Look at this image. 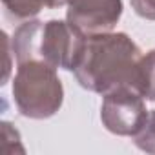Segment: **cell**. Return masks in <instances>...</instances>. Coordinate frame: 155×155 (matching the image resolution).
<instances>
[{
  "label": "cell",
  "instance_id": "obj_1",
  "mask_svg": "<svg viewBox=\"0 0 155 155\" xmlns=\"http://www.w3.org/2000/svg\"><path fill=\"white\" fill-rule=\"evenodd\" d=\"M140 58V48L126 33L91 35L73 73L77 82L93 93L106 95L119 88L139 90Z\"/></svg>",
  "mask_w": 155,
  "mask_h": 155
},
{
  "label": "cell",
  "instance_id": "obj_2",
  "mask_svg": "<svg viewBox=\"0 0 155 155\" xmlns=\"http://www.w3.org/2000/svg\"><path fill=\"white\" fill-rule=\"evenodd\" d=\"M88 37L68 20H26L11 38L17 64L40 60L55 69L75 71Z\"/></svg>",
  "mask_w": 155,
  "mask_h": 155
},
{
  "label": "cell",
  "instance_id": "obj_3",
  "mask_svg": "<svg viewBox=\"0 0 155 155\" xmlns=\"http://www.w3.org/2000/svg\"><path fill=\"white\" fill-rule=\"evenodd\" d=\"M11 91L18 113L35 120L53 117L64 102V88L57 69L40 60L18 64Z\"/></svg>",
  "mask_w": 155,
  "mask_h": 155
},
{
  "label": "cell",
  "instance_id": "obj_4",
  "mask_svg": "<svg viewBox=\"0 0 155 155\" xmlns=\"http://www.w3.org/2000/svg\"><path fill=\"white\" fill-rule=\"evenodd\" d=\"M101 120L104 128L119 137H133L144 124L148 111L139 90L119 88L102 95Z\"/></svg>",
  "mask_w": 155,
  "mask_h": 155
},
{
  "label": "cell",
  "instance_id": "obj_5",
  "mask_svg": "<svg viewBox=\"0 0 155 155\" xmlns=\"http://www.w3.org/2000/svg\"><path fill=\"white\" fill-rule=\"evenodd\" d=\"M122 0H71L66 20L86 37L110 33L122 17Z\"/></svg>",
  "mask_w": 155,
  "mask_h": 155
},
{
  "label": "cell",
  "instance_id": "obj_6",
  "mask_svg": "<svg viewBox=\"0 0 155 155\" xmlns=\"http://www.w3.org/2000/svg\"><path fill=\"white\" fill-rule=\"evenodd\" d=\"M139 90L146 101L155 102V49L142 55L139 62Z\"/></svg>",
  "mask_w": 155,
  "mask_h": 155
},
{
  "label": "cell",
  "instance_id": "obj_7",
  "mask_svg": "<svg viewBox=\"0 0 155 155\" xmlns=\"http://www.w3.org/2000/svg\"><path fill=\"white\" fill-rule=\"evenodd\" d=\"M2 6L11 18L31 20L48 6V0H2Z\"/></svg>",
  "mask_w": 155,
  "mask_h": 155
},
{
  "label": "cell",
  "instance_id": "obj_8",
  "mask_svg": "<svg viewBox=\"0 0 155 155\" xmlns=\"http://www.w3.org/2000/svg\"><path fill=\"white\" fill-rule=\"evenodd\" d=\"M133 142L140 151L155 155V110L148 111L142 128L133 135Z\"/></svg>",
  "mask_w": 155,
  "mask_h": 155
},
{
  "label": "cell",
  "instance_id": "obj_9",
  "mask_svg": "<svg viewBox=\"0 0 155 155\" xmlns=\"http://www.w3.org/2000/svg\"><path fill=\"white\" fill-rule=\"evenodd\" d=\"M0 131H2V148L6 153H26V148L22 146V140H20V133L13 128L11 122H6L2 120L0 122Z\"/></svg>",
  "mask_w": 155,
  "mask_h": 155
},
{
  "label": "cell",
  "instance_id": "obj_10",
  "mask_svg": "<svg viewBox=\"0 0 155 155\" xmlns=\"http://www.w3.org/2000/svg\"><path fill=\"white\" fill-rule=\"evenodd\" d=\"M131 9L146 20H155V0H130Z\"/></svg>",
  "mask_w": 155,
  "mask_h": 155
},
{
  "label": "cell",
  "instance_id": "obj_11",
  "mask_svg": "<svg viewBox=\"0 0 155 155\" xmlns=\"http://www.w3.org/2000/svg\"><path fill=\"white\" fill-rule=\"evenodd\" d=\"M71 2V0H48V6L46 8H49V9H57V8H64V6H68Z\"/></svg>",
  "mask_w": 155,
  "mask_h": 155
}]
</instances>
